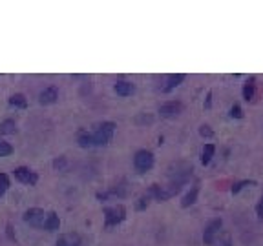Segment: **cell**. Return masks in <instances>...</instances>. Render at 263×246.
Instances as JSON below:
<instances>
[{
    "mask_svg": "<svg viewBox=\"0 0 263 246\" xmlns=\"http://www.w3.org/2000/svg\"><path fill=\"white\" fill-rule=\"evenodd\" d=\"M159 113L163 119H175V117H179L183 113V104L179 101H170V102L161 106Z\"/></svg>",
    "mask_w": 263,
    "mask_h": 246,
    "instance_id": "cell-7",
    "label": "cell"
},
{
    "mask_svg": "<svg viewBox=\"0 0 263 246\" xmlns=\"http://www.w3.org/2000/svg\"><path fill=\"white\" fill-rule=\"evenodd\" d=\"M150 205V195L146 193V195H143V197L139 199V203H137V210H145L146 206Z\"/></svg>",
    "mask_w": 263,
    "mask_h": 246,
    "instance_id": "cell-22",
    "label": "cell"
},
{
    "mask_svg": "<svg viewBox=\"0 0 263 246\" xmlns=\"http://www.w3.org/2000/svg\"><path fill=\"white\" fill-rule=\"evenodd\" d=\"M126 210L125 206H113V208H106L104 210V223L106 226H115L121 221H125Z\"/></svg>",
    "mask_w": 263,
    "mask_h": 246,
    "instance_id": "cell-3",
    "label": "cell"
},
{
    "mask_svg": "<svg viewBox=\"0 0 263 246\" xmlns=\"http://www.w3.org/2000/svg\"><path fill=\"white\" fill-rule=\"evenodd\" d=\"M66 166H68V161H66V157H59V159H55V161H53V168H55V170H59V171L66 170Z\"/></svg>",
    "mask_w": 263,
    "mask_h": 246,
    "instance_id": "cell-21",
    "label": "cell"
},
{
    "mask_svg": "<svg viewBox=\"0 0 263 246\" xmlns=\"http://www.w3.org/2000/svg\"><path fill=\"white\" fill-rule=\"evenodd\" d=\"M7 188H9V177H7L6 173H2V171H0V197L6 193Z\"/></svg>",
    "mask_w": 263,
    "mask_h": 246,
    "instance_id": "cell-20",
    "label": "cell"
},
{
    "mask_svg": "<svg viewBox=\"0 0 263 246\" xmlns=\"http://www.w3.org/2000/svg\"><path fill=\"white\" fill-rule=\"evenodd\" d=\"M113 89H115V93L121 97H130L133 91H135V86L132 84V82L128 81H119L115 82V86H113Z\"/></svg>",
    "mask_w": 263,
    "mask_h": 246,
    "instance_id": "cell-9",
    "label": "cell"
},
{
    "mask_svg": "<svg viewBox=\"0 0 263 246\" xmlns=\"http://www.w3.org/2000/svg\"><path fill=\"white\" fill-rule=\"evenodd\" d=\"M11 153H13V146L0 139V157H7V155H11Z\"/></svg>",
    "mask_w": 263,
    "mask_h": 246,
    "instance_id": "cell-19",
    "label": "cell"
},
{
    "mask_svg": "<svg viewBox=\"0 0 263 246\" xmlns=\"http://www.w3.org/2000/svg\"><path fill=\"white\" fill-rule=\"evenodd\" d=\"M214 144H205V148H203V153H201V163L203 164H208L210 161H212V157H214Z\"/></svg>",
    "mask_w": 263,
    "mask_h": 246,
    "instance_id": "cell-16",
    "label": "cell"
},
{
    "mask_svg": "<svg viewBox=\"0 0 263 246\" xmlns=\"http://www.w3.org/2000/svg\"><path fill=\"white\" fill-rule=\"evenodd\" d=\"M199 133H201L203 137H212V130H210L208 126H201V128H199Z\"/></svg>",
    "mask_w": 263,
    "mask_h": 246,
    "instance_id": "cell-24",
    "label": "cell"
},
{
    "mask_svg": "<svg viewBox=\"0 0 263 246\" xmlns=\"http://www.w3.org/2000/svg\"><path fill=\"white\" fill-rule=\"evenodd\" d=\"M252 95H254V79L247 81L245 88H243V97H245L247 101H250V99H252Z\"/></svg>",
    "mask_w": 263,
    "mask_h": 246,
    "instance_id": "cell-18",
    "label": "cell"
},
{
    "mask_svg": "<svg viewBox=\"0 0 263 246\" xmlns=\"http://www.w3.org/2000/svg\"><path fill=\"white\" fill-rule=\"evenodd\" d=\"M9 104L15 106V108H26V106H28V99L22 95V93H15V95H11V99H9Z\"/></svg>",
    "mask_w": 263,
    "mask_h": 246,
    "instance_id": "cell-17",
    "label": "cell"
},
{
    "mask_svg": "<svg viewBox=\"0 0 263 246\" xmlns=\"http://www.w3.org/2000/svg\"><path fill=\"white\" fill-rule=\"evenodd\" d=\"M258 215H260V219H263V197L260 201V205H258Z\"/></svg>",
    "mask_w": 263,
    "mask_h": 246,
    "instance_id": "cell-25",
    "label": "cell"
},
{
    "mask_svg": "<svg viewBox=\"0 0 263 246\" xmlns=\"http://www.w3.org/2000/svg\"><path fill=\"white\" fill-rule=\"evenodd\" d=\"M13 175H15V179H17L19 183H22V184L35 186V184H37V181H39V175H37L35 171L29 170V168H24V166H21V168H15Z\"/></svg>",
    "mask_w": 263,
    "mask_h": 246,
    "instance_id": "cell-6",
    "label": "cell"
},
{
    "mask_svg": "<svg viewBox=\"0 0 263 246\" xmlns=\"http://www.w3.org/2000/svg\"><path fill=\"white\" fill-rule=\"evenodd\" d=\"M59 226H61V219H59V215H57L55 212H49L46 213V219H44V230H48V232H55V230H59Z\"/></svg>",
    "mask_w": 263,
    "mask_h": 246,
    "instance_id": "cell-10",
    "label": "cell"
},
{
    "mask_svg": "<svg viewBox=\"0 0 263 246\" xmlns=\"http://www.w3.org/2000/svg\"><path fill=\"white\" fill-rule=\"evenodd\" d=\"M55 246H81V237L77 233H64L59 237Z\"/></svg>",
    "mask_w": 263,
    "mask_h": 246,
    "instance_id": "cell-11",
    "label": "cell"
},
{
    "mask_svg": "<svg viewBox=\"0 0 263 246\" xmlns=\"http://www.w3.org/2000/svg\"><path fill=\"white\" fill-rule=\"evenodd\" d=\"M77 143H79V146L84 148V150H88V148H93V146H95V144H93V137H91V133H88L86 130H81L79 133H77Z\"/></svg>",
    "mask_w": 263,
    "mask_h": 246,
    "instance_id": "cell-13",
    "label": "cell"
},
{
    "mask_svg": "<svg viewBox=\"0 0 263 246\" xmlns=\"http://www.w3.org/2000/svg\"><path fill=\"white\" fill-rule=\"evenodd\" d=\"M197 191H199V188H197V186H194V188H192V190H190L187 195H185V199H183L181 206H183V208H188V206L194 205L196 199H197Z\"/></svg>",
    "mask_w": 263,
    "mask_h": 246,
    "instance_id": "cell-15",
    "label": "cell"
},
{
    "mask_svg": "<svg viewBox=\"0 0 263 246\" xmlns=\"http://www.w3.org/2000/svg\"><path fill=\"white\" fill-rule=\"evenodd\" d=\"M185 79H187V77L183 75V73H175V75H170L168 79H166V84L163 86V91H165V93H170V91L177 88V86H179V84L185 81Z\"/></svg>",
    "mask_w": 263,
    "mask_h": 246,
    "instance_id": "cell-12",
    "label": "cell"
},
{
    "mask_svg": "<svg viewBox=\"0 0 263 246\" xmlns=\"http://www.w3.org/2000/svg\"><path fill=\"white\" fill-rule=\"evenodd\" d=\"M57 99H59V89H57L55 86H48L46 89H42L41 95H39L41 104H46V106L57 102Z\"/></svg>",
    "mask_w": 263,
    "mask_h": 246,
    "instance_id": "cell-8",
    "label": "cell"
},
{
    "mask_svg": "<svg viewBox=\"0 0 263 246\" xmlns=\"http://www.w3.org/2000/svg\"><path fill=\"white\" fill-rule=\"evenodd\" d=\"M13 133H17V124H15V121L7 119V121H4V123L0 124V135H13Z\"/></svg>",
    "mask_w": 263,
    "mask_h": 246,
    "instance_id": "cell-14",
    "label": "cell"
},
{
    "mask_svg": "<svg viewBox=\"0 0 263 246\" xmlns=\"http://www.w3.org/2000/svg\"><path fill=\"white\" fill-rule=\"evenodd\" d=\"M230 115L232 117H236V119H241L243 117V113H241V108L236 104V106H232V109H230Z\"/></svg>",
    "mask_w": 263,
    "mask_h": 246,
    "instance_id": "cell-23",
    "label": "cell"
},
{
    "mask_svg": "<svg viewBox=\"0 0 263 246\" xmlns=\"http://www.w3.org/2000/svg\"><path fill=\"white\" fill-rule=\"evenodd\" d=\"M153 166V153L148 150H139L133 157V168L139 173H146L148 170H152Z\"/></svg>",
    "mask_w": 263,
    "mask_h": 246,
    "instance_id": "cell-2",
    "label": "cell"
},
{
    "mask_svg": "<svg viewBox=\"0 0 263 246\" xmlns=\"http://www.w3.org/2000/svg\"><path fill=\"white\" fill-rule=\"evenodd\" d=\"M219 233H221V221H219V219L210 221V223L207 225V228H205V232H203V243L208 246L214 245Z\"/></svg>",
    "mask_w": 263,
    "mask_h": 246,
    "instance_id": "cell-4",
    "label": "cell"
},
{
    "mask_svg": "<svg viewBox=\"0 0 263 246\" xmlns=\"http://www.w3.org/2000/svg\"><path fill=\"white\" fill-rule=\"evenodd\" d=\"M44 219H46V213L41 208H29L28 212L24 213V223H28L33 228H42L44 226Z\"/></svg>",
    "mask_w": 263,
    "mask_h": 246,
    "instance_id": "cell-5",
    "label": "cell"
},
{
    "mask_svg": "<svg viewBox=\"0 0 263 246\" xmlns=\"http://www.w3.org/2000/svg\"><path fill=\"white\" fill-rule=\"evenodd\" d=\"M113 131H115V124L113 123L99 124L97 130L91 133V137H93V144H95V146H106V144L111 141Z\"/></svg>",
    "mask_w": 263,
    "mask_h": 246,
    "instance_id": "cell-1",
    "label": "cell"
}]
</instances>
